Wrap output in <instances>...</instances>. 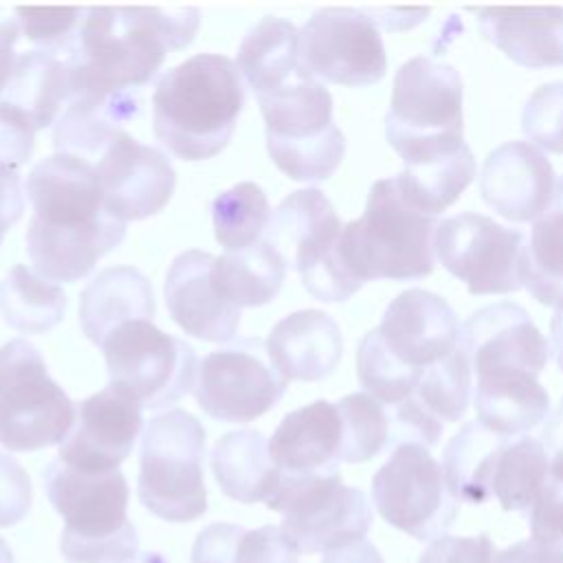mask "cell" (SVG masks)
Instances as JSON below:
<instances>
[{"instance_id": "6da1fadb", "label": "cell", "mask_w": 563, "mask_h": 563, "mask_svg": "<svg viewBox=\"0 0 563 563\" xmlns=\"http://www.w3.org/2000/svg\"><path fill=\"white\" fill-rule=\"evenodd\" d=\"M26 196L33 205L26 253L51 282L86 277L125 235V222L106 209L90 161L59 152L42 158L26 178Z\"/></svg>"}, {"instance_id": "7a4b0ae2", "label": "cell", "mask_w": 563, "mask_h": 563, "mask_svg": "<svg viewBox=\"0 0 563 563\" xmlns=\"http://www.w3.org/2000/svg\"><path fill=\"white\" fill-rule=\"evenodd\" d=\"M471 372L477 420L499 435H526L539 427L550 398L539 374L545 369L550 345L530 314L512 301L477 308L460 325Z\"/></svg>"}, {"instance_id": "3957f363", "label": "cell", "mask_w": 563, "mask_h": 563, "mask_svg": "<svg viewBox=\"0 0 563 563\" xmlns=\"http://www.w3.org/2000/svg\"><path fill=\"white\" fill-rule=\"evenodd\" d=\"M200 24L196 7H90L66 55L70 99H103L139 90L169 51L191 44ZM68 99V101H70Z\"/></svg>"}, {"instance_id": "277c9868", "label": "cell", "mask_w": 563, "mask_h": 563, "mask_svg": "<svg viewBox=\"0 0 563 563\" xmlns=\"http://www.w3.org/2000/svg\"><path fill=\"white\" fill-rule=\"evenodd\" d=\"M460 347L453 308L435 292L409 288L396 295L378 328L356 350V376L387 409L405 405L422 376Z\"/></svg>"}, {"instance_id": "5b68a950", "label": "cell", "mask_w": 563, "mask_h": 563, "mask_svg": "<svg viewBox=\"0 0 563 563\" xmlns=\"http://www.w3.org/2000/svg\"><path fill=\"white\" fill-rule=\"evenodd\" d=\"M242 108L238 66L218 53H196L156 81L154 134L174 156L205 161L227 147Z\"/></svg>"}, {"instance_id": "8992f818", "label": "cell", "mask_w": 563, "mask_h": 563, "mask_svg": "<svg viewBox=\"0 0 563 563\" xmlns=\"http://www.w3.org/2000/svg\"><path fill=\"white\" fill-rule=\"evenodd\" d=\"M438 224L435 216L407 202L396 176L380 178L367 194L363 216L343 224L341 262L358 286L369 279H422L435 266Z\"/></svg>"}, {"instance_id": "52a82bcc", "label": "cell", "mask_w": 563, "mask_h": 563, "mask_svg": "<svg viewBox=\"0 0 563 563\" xmlns=\"http://www.w3.org/2000/svg\"><path fill=\"white\" fill-rule=\"evenodd\" d=\"M44 490L64 519L59 537L68 563H125L139 554L136 528L128 519L123 473H88L53 460L42 473Z\"/></svg>"}, {"instance_id": "ba28073f", "label": "cell", "mask_w": 563, "mask_h": 563, "mask_svg": "<svg viewBox=\"0 0 563 563\" xmlns=\"http://www.w3.org/2000/svg\"><path fill=\"white\" fill-rule=\"evenodd\" d=\"M385 136L402 163L442 156L466 145L460 73L427 55L405 62L394 77Z\"/></svg>"}, {"instance_id": "9c48e42d", "label": "cell", "mask_w": 563, "mask_h": 563, "mask_svg": "<svg viewBox=\"0 0 563 563\" xmlns=\"http://www.w3.org/2000/svg\"><path fill=\"white\" fill-rule=\"evenodd\" d=\"M266 147L273 163L292 180L319 183L334 174L345 154V136L332 119V95L299 73L282 88L257 97Z\"/></svg>"}, {"instance_id": "30bf717a", "label": "cell", "mask_w": 563, "mask_h": 563, "mask_svg": "<svg viewBox=\"0 0 563 563\" xmlns=\"http://www.w3.org/2000/svg\"><path fill=\"white\" fill-rule=\"evenodd\" d=\"M205 427L185 409L154 416L141 442L139 501L156 517L185 523L207 512Z\"/></svg>"}, {"instance_id": "8fae6325", "label": "cell", "mask_w": 563, "mask_h": 563, "mask_svg": "<svg viewBox=\"0 0 563 563\" xmlns=\"http://www.w3.org/2000/svg\"><path fill=\"white\" fill-rule=\"evenodd\" d=\"M77 418L75 402L48 376L40 350L26 339L0 347V444L37 451L62 444Z\"/></svg>"}, {"instance_id": "7c38bea8", "label": "cell", "mask_w": 563, "mask_h": 563, "mask_svg": "<svg viewBox=\"0 0 563 563\" xmlns=\"http://www.w3.org/2000/svg\"><path fill=\"white\" fill-rule=\"evenodd\" d=\"M343 224L323 196L308 187L286 196L266 227V242L290 264L303 288L319 301H345L361 286L345 271L339 255Z\"/></svg>"}, {"instance_id": "4fadbf2b", "label": "cell", "mask_w": 563, "mask_h": 563, "mask_svg": "<svg viewBox=\"0 0 563 563\" xmlns=\"http://www.w3.org/2000/svg\"><path fill=\"white\" fill-rule=\"evenodd\" d=\"M266 506L282 512L279 530L297 554H328L365 539L372 528L367 495L343 484L339 473L282 475Z\"/></svg>"}, {"instance_id": "5bb4252c", "label": "cell", "mask_w": 563, "mask_h": 563, "mask_svg": "<svg viewBox=\"0 0 563 563\" xmlns=\"http://www.w3.org/2000/svg\"><path fill=\"white\" fill-rule=\"evenodd\" d=\"M101 350L110 385L130 394L141 407L172 405L196 385L200 363L194 347L150 319L121 323L106 336Z\"/></svg>"}, {"instance_id": "9a60e30c", "label": "cell", "mask_w": 563, "mask_h": 563, "mask_svg": "<svg viewBox=\"0 0 563 563\" xmlns=\"http://www.w3.org/2000/svg\"><path fill=\"white\" fill-rule=\"evenodd\" d=\"M372 499L389 526L418 541L442 537L460 512L440 462L418 442L391 449L374 473Z\"/></svg>"}, {"instance_id": "2e32d148", "label": "cell", "mask_w": 563, "mask_h": 563, "mask_svg": "<svg viewBox=\"0 0 563 563\" xmlns=\"http://www.w3.org/2000/svg\"><path fill=\"white\" fill-rule=\"evenodd\" d=\"M299 75L341 86H372L387 70L378 24L365 9H317L299 31Z\"/></svg>"}, {"instance_id": "e0dca14e", "label": "cell", "mask_w": 563, "mask_h": 563, "mask_svg": "<svg viewBox=\"0 0 563 563\" xmlns=\"http://www.w3.org/2000/svg\"><path fill=\"white\" fill-rule=\"evenodd\" d=\"M433 249L440 264L462 279L471 295H506L521 288L523 235L482 213L440 220Z\"/></svg>"}, {"instance_id": "ac0fdd59", "label": "cell", "mask_w": 563, "mask_h": 563, "mask_svg": "<svg viewBox=\"0 0 563 563\" xmlns=\"http://www.w3.org/2000/svg\"><path fill=\"white\" fill-rule=\"evenodd\" d=\"M286 385L262 339H238L200 361L194 396L216 420L251 422L279 402Z\"/></svg>"}, {"instance_id": "d6986e66", "label": "cell", "mask_w": 563, "mask_h": 563, "mask_svg": "<svg viewBox=\"0 0 563 563\" xmlns=\"http://www.w3.org/2000/svg\"><path fill=\"white\" fill-rule=\"evenodd\" d=\"M92 165L103 189L106 209L123 222L158 213L176 187L169 158L123 130Z\"/></svg>"}, {"instance_id": "ffe728a7", "label": "cell", "mask_w": 563, "mask_h": 563, "mask_svg": "<svg viewBox=\"0 0 563 563\" xmlns=\"http://www.w3.org/2000/svg\"><path fill=\"white\" fill-rule=\"evenodd\" d=\"M141 409L139 400L114 385L88 396L77 407L75 424L59 444L57 460L88 473L117 471L141 433Z\"/></svg>"}, {"instance_id": "44dd1931", "label": "cell", "mask_w": 563, "mask_h": 563, "mask_svg": "<svg viewBox=\"0 0 563 563\" xmlns=\"http://www.w3.org/2000/svg\"><path fill=\"white\" fill-rule=\"evenodd\" d=\"M554 169L545 152L528 141H506L488 152L479 194L484 202L510 222L539 220L554 198Z\"/></svg>"}, {"instance_id": "7402d4cb", "label": "cell", "mask_w": 563, "mask_h": 563, "mask_svg": "<svg viewBox=\"0 0 563 563\" xmlns=\"http://www.w3.org/2000/svg\"><path fill=\"white\" fill-rule=\"evenodd\" d=\"M213 255L183 251L165 275V303L172 319L202 341H231L240 325V308L224 301L211 282Z\"/></svg>"}, {"instance_id": "603a6c76", "label": "cell", "mask_w": 563, "mask_h": 563, "mask_svg": "<svg viewBox=\"0 0 563 563\" xmlns=\"http://www.w3.org/2000/svg\"><path fill=\"white\" fill-rule=\"evenodd\" d=\"M266 352L286 383H314L336 369L343 354V336L328 312L308 308L290 312L273 325Z\"/></svg>"}, {"instance_id": "cb8c5ba5", "label": "cell", "mask_w": 563, "mask_h": 563, "mask_svg": "<svg viewBox=\"0 0 563 563\" xmlns=\"http://www.w3.org/2000/svg\"><path fill=\"white\" fill-rule=\"evenodd\" d=\"M268 451L282 475H334L341 462L336 402L314 400L282 418Z\"/></svg>"}, {"instance_id": "d4e9b609", "label": "cell", "mask_w": 563, "mask_h": 563, "mask_svg": "<svg viewBox=\"0 0 563 563\" xmlns=\"http://www.w3.org/2000/svg\"><path fill=\"white\" fill-rule=\"evenodd\" d=\"M482 35L523 68L563 66V7H475Z\"/></svg>"}, {"instance_id": "484cf974", "label": "cell", "mask_w": 563, "mask_h": 563, "mask_svg": "<svg viewBox=\"0 0 563 563\" xmlns=\"http://www.w3.org/2000/svg\"><path fill=\"white\" fill-rule=\"evenodd\" d=\"M156 303L150 279L134 266L99 271L79 295V325L90 343L103 345L106 336L125 321L154 319Z\"/></svg>"}, {"instance_id": "4316f807", "label": "cell", "mask_w": 563, "mask_h": 563, "mask_svg": "<svg viewBox=\"0 0 563 563\" xmlns=\"http://www.w3.org/2000/svg\"><path fill=\"white\" fill-rule=\"evenodd\" d=\"M139 112V90H125L103 99H70L57 119L53 145L59 154H73L95 163L121 132L125 121L134 119Z\"/></svg>"}, {"instance_id": "83f0119b", "label": "cell", "mask_w": 563, "mask_h": 563, "mask_svg": "<svg viewBox=\"0 0 563 563\" xmlns=\"http://www.w3.org/2000/svg\"><path fill=\"white\" fill-rule=\"evenodd\" d=\"M211 471L220 490L242 504L268 501L282 479V471L271 457L268 440L255 429L224 433L213 444Z\"/></svg>"}, {"instance_id": "f1b7e54d", "label": "cell", "mask_w": 563, "mask_h": 563, "mask_svg": "<svg viewBox=\"0 0 563 563\" xmlns=\"http://www.w3.org/2000/svg\"><path fill=\"white\" fill-rule=\"evenodd\" d=\"M235 66L255 90V97L282 88L299 73L297 26L288 20L264 15L240 42Z\"/></svg>"}, {"instance_id": "f546056e", "label": "cell", "mask_w": 563, "mask_h": 563, "mask_svg": "<svg viewBox=\"0 0 563 563\" xmlns=\"http://www.w3.org/2000/svg\"><path fill=\"white\" fill-rule=\"evenodd\" d=\"M286 268L284 257L266 240H260L216 257L211 282L224 301L235 308H255L268 303L279 292Z\"/></svg>"}, {"instance_id": "4dcf8cb0", "label": "cell", "mask_w": 563, "mask_h": 563, "mask_svg": "<svg viewBox=\"0 0 563 563\" xmlns=\"http://www.w3.org/2000/svg\"><path fill=\"white\" fill-rule=\"evenodd\" d=\"M508 442L486 429L479 420L466 422L444 446L442 471L457 501L486 504L493 499V473L497 457Z\"/></svg>"}, {"instance_id": "1f68e13d", "label": "cell", "mask_w": 563, "mask_h": 563, "mask_svg": "<svg viewBox=\"0 0 563 563\" xmlns=\"http://www.w3.org/2000/svg\"><path fill=\"white\" fill-rule=\"evenodd\" d=\"M2 97L22 108L31 117L35 130L48 128L57 119L62 103L70 99V73L66 59L42 48L22 51Z\"/></svg>"}, {"instance_id": "d6a6232c", "label": "cell", "mask_w": 563, "mask_h": 563, "mask_svg": "<svg viewBox=\"0 0 563 563\" xmlns=\"http://www.w3.org/2000/svg\"><path fill=\"white\" fill-rule=\"evenodd\" d=\"M475 172L473 152L464 145L444 156L407 163L405 169L396 174V183L409 205L438 218V213L449 209L475 180Z\"/></svg>"}, {"instance_id": "836d02e7", "label": "cell", "mask_w": 563, "mask_h": 563, "mask_svg": "<svg viewBox=\"0 0 563 563\" xmlns=\"http://www.w3.org/2000/svg\"><path fill=\"white\" fill-rule=\"evenodd\" d=\"M191 563H299L279 526L246 530L238 523H211L191 545Z\"/></svg>"}, {"instance_id": "e575fe53", "label": "cell", "mask_w": 563, "mask_h": 563, "mask_svg": "<svg viewBox=\"0 0 563 563\" xmlns=\"http://www.w3.org/2000/svg\"><path fill=\"white\" fill-rule=\"evenodd\" d=\"M62 286L33 268L18 264L0 282V314L7 325L24 334H42L64 319Z\"/></svg>"}, {"instance_id": "d590c367", "label": "cell", "mask_w": 563, "mask_h": 563, "mask_svg": "<svg viewBox=\"0 0 563 563\" xmlns=\"http://www.w3.org/2000/svg\"><path fill=\"white\" fill-rule=\"evenodd\" d=\"M548 468L550 460L539 438L528 433L508 438L495 464L493 497L504 510L530 512L545 484Z\"/></svg>"}, {"instance_id": "8d00e7d4", "label": "cell", "mask_w": 563, "mask_h": 563, "mask_svg": "<svg viewBox=\"0 0 563 563\" xmlns=\"http://www.w3.org/2000/svg\"><path fill=\"white\" fill-rule=\"evenodd\" d=\"M521 286L543 306L563 303V209H550L534 220L521 255Z\"/></svg>"}, {"instance_id": "74e56055", "label": "cell", "mask_w": 563, "mask_h": 563, "mask_svg": "<svg viewBox=\"0 0 563 563\" xmlns=\"http://www.w3.org/2000/svg\"><path fill=\"white\" fill-rule=\"evenodd\" d=\"M271 216L268 198L255 183H238L211 202L216 240L227 251H240L260 242Z\"/></svg>"}, {"instance_id": "f35d334b", "label": "cell", "mask_w": 563, "mask_h": 563, "mask_svg": "<svg viewBox=\"0 0 563 563\" xmlns=\"http://www.w3.org/2000/svg\"><path fill=\"white\" fill-rule=\"evenodd\" d=\"M341 416V462L358 464L391 449V420L383 402L354 391L336 402Z\"/></svg>"}, {"instance_id": "ab89813d", "label": "cell", "mask_w": 563, "mask_h": 563, "mask_svg": "<svg viewBox=\"0 0 563 563\" xmlns=\"http://www.w3.org/2000/svg\"><path fill=\"white\" fill-rule=\"evenodd\" d=\"M13 13L20 22L22 37L64 59L84 18V9L79 7H15Z\"/></svg>"}, {"instance_id": "60d3db41", "label": "cell", "mask_w": 563, "mask_h": 563, "mask_svg": "<svg viewBox=\"0 0 563 563\" xmlns=\"http://www.w3.org/2000/svg\"><path fill=\"white\" fill-rule=\"evenodd\" d=\"M521 130L539 150L563 154V81L543 84L528 97Z\"/></svg>"}, {"instance_id": "b9f144b4", "label": "cell", "mask_w": 563, "mask_h": 563, "mask_svg": "<svg viewBox=\"0 0 563 563\" xmlns=\"http://www.w3.org/2000/svg\"><path fill=\"white\" fill-rule=\"evenodd\" d=\"M545 484L530 508V532L534 539L563 545V451L548 455Z\"/></svg>"}, {"instance_id": "7bdbcfd3", "label": "cell", "mask_w": 563, "mask_h": 563, "mask_svg": "<svg viewBox=\"0 0 563 563\" xmlns=\"http://www.w3.org/2000/svg\"><path fill=\"white\" fill-rule=\"evenodd\" d=\"M35 125L31 117L11 101L0 99V165L18 169L35 145Z\"/></svg>"}, {"instance_id": "ee69618b", "label": "cell", "mask_w": 563, "mask_h": 563, "mask_svg": "<svg viewBox=\"0 0 563 563\" xmlns=\"http://www.w3.org/2000/svg\"><path fill=\"white\" fill-rule=\"evenodd\" d=\"M31 510V479L15 457L0 453V528L15 526Z\"/></svg>"}, {"instance_id": "f6af8a7d", "label": "cell", "mask_w": 563, "mask_h": 563, "mask_svg": "<svg viewBox=\"0 0 563 563\" xmlns=\"http://www.w3.org/2000/svg\"><path fill=\"white\" fill-rule=\"evenodd\" d=\"M418 563H497V550L488 534L438 537L420 554Z\"/></svg>"}, {"instance_id": "bcb514c9", "label": "cell", "mask_w": 563, "mask_h": 563, "mask_svg": "<svg viewBox=\"0 0 563 563\" xmlns=\"http://www.w3.org/2000/svg\"><path fill=\"white\" fill-rule=\"evenodd\" d=\"M497 563H563V545L530 537L497 552Z\"/></svg>"}, {"instance_id": "7dc6e473", "label": "cell", "mask_w": 563, "mask_h": 563, "mask_svg": "<svg viewBox=\"0 0 563 563\" xmlns=\"http://www.w3.org/2000/svg\"><path fill=\"white\" fill-rule=\"evenodd\" d=\"M24 211V194L20 174L13 167L0 165V242L4 233L20 220Z\"/></svg>"}, {"instance_id": "c3c4849f", "label": "cell", "mask_w": 563, "mask_h": 563, "mask_svg": "<svg viewBox=\"0 0 563 563\" xmlns=\"http://www.w3.org/2000/svg\"><path fill=\"white\" fill-rule=\"evenodd\" d=\"M20 37H22V29L18 18H2L0 20V97L20 62L22 51L15 48Z\"/></svg>"}, {"instance_id": "681fc988", "label": "cell", "mask_w": 563, "mask_h": 563, "mask_svg": "<svg viewBox=\"0 0 563 563\" xmlns=\"http://www.w3.org/2000/svg\"><path fill=\"white\" fill-rule=\"evenodd\" d=\"M321 563H383V556L374 543H369L367 539H361L328 552Z\"/></svg>"}, {"instance_id": "f907efd6", "label": "cell", "mask_w": 563, "mask_h": 563, "mask_svg": "<svg viewBox=\"0 0 563 563\" xmlns=\"http://www.w3.org/2000/svg\"><path fill=\"white\" fill-rule=\"evenodd\" d=\"M550 345H552L550 352L554 354V361L563 372V303L556 306L550 321Z\"/></svg>"}, {"instance_id": "816d5d0a", "label": "cell", "mask_w": 563, "mask_h": 563, "mask_svg": "<svg viewBox=\"0 0 563 563\" xmlns=\"http://www.w3.org/2000/svg\"><path fill=\"white\" fill-rule=\"evenodd\" d=\"M125 563H169L161 552H139L134 559Z\"/></svg>"}, {"instance_id": "f5cc1de1", "label": "cell", "mask_w": 563, "mask_h": 563, "mask_svg": "<svg viewBox=\"0 0 563 563\" xmlns=\"http://www.w3.org/2000/svg\"><path fill=\"white\" fill-rule=\"evenodd\" d=\"M0 563H15L11 548L7 545V541L2 537H0Z\"/></svg>"}, {"instance_id": "db71d44e", "label": "cell", "mask_w": 563, "mask_h": 563, "mask_svg": "<svg viewBox=\"0 0 563 563\" xmlns=\"http://www.w3.org/2000/svg\"><path fill=\"white\" fill-rule=\"evenodd\" d=\"M552 205L563 209V176L556 180V187H554V198H552Z\"/></svg>"}]
</instances>
